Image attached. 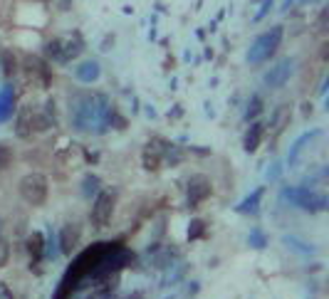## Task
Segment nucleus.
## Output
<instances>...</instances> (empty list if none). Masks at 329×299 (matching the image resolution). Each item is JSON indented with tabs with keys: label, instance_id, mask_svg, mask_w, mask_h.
Segmentation results:
<instances>
[{
	"label": "nucleus",
	"instance_id": "obj_24",
	"mask_svg": "<svg viewBox=\"0 0 329 299\" xmlns=\"http://www.w3.org/2000/svg\"><path fill=\"white\" fill-rule=\"evenodd\" d=\"M3 65H5V74H13L15 72V60H10L8 52H3Z\"/></svg>",
	"mask_w": 329,
	"mask_h": 299
},
{
	"label": "nucleus",
	"instance_id": "obj_21",
	"mask_svg": "<svg viewBox=\"0 0 329 299\" xmlns=\"http://www.w3.org/2000/svg\"><path fill=\"white\" fill-rule=\"evenodd\" d=\"M10 161H13V151L5 144H0V171H5L10 166Z\"/></svg>",
	"mask_w": 329,
	"mask_h": 299
},
{
	"label": "nucleus",
	"instance_id": "obj_15",
	"mask_svg": "<svg viewBox=\"0 0 329 299\" xmlns=\"http://www.w3.org/2000/svg\"><path fill=\"white\" fill-rule=\"evenodd\" d=\"M260 198H262V188H258L253 196H248V198H245V200H242V203H240L235 210H238V213H258Z\"/></svg>",
	"mask_w": 329,
	"mask_h": 299
},
{
	"label": "nucleus",
	"instance_id": "obj_6",
	"mask_svg": "<svg viewBox=\"0 0 329 299\" xmlns=\"http://www.w3.org/2000/svg\"><path fill=\"white\" fill-rule=\"evenodd\" d=\"M292 69H294V62H292V60H280L275 67H272V69L262 77L265 87H267V89H280V87H285L287 79L292 77Z\"/></svg>",
	"mask_w": 329,
	"mask_h": 299
},
{
	"label": "nucleus",
	"instance_id": "obj_11",
	"mask_svg": "<svg viewBox=\"0 0 329 299\" xmlns=\"http://www.w3.org/2000/svg\"><path fill=\"white\" fill-rule=\"evenodd\" d=\"M79 52H82V40H79V35H74V42H72V40H69V42H62V40H60V62L74 60Z\"/></svg>",
	"mask_w": 329,
	"mask_h": 299
},
{
	"label": "nucleus",
	"instance_id": "obj_9",
	"mask_svg": "<svg viewBox=\"0 0 329 299\" xmlns=\"http://www.w3.org/2000/svg\"><path fill=\"white\" fill-rule=\"evenodd\" d=\"M35 131V114L30 106H25L20 116H17V124H15V133L20 136V139H27V136H33Z\"/></svg>",
	"mask_w": 329,
	"mask_h": 299
},
{
	"label": "nucleus",
	"instance_id": "obj_12",
	"mask_svg": "<svg viewBox=\"0 0 329 299\" xmlns=\"http://www.w3.org/2000/svg\"><path fill=\"white\" fill-rule=\"evenodd\" d=\"M74 74H77V79H79V82H87V84H89V82H94V79L99 77V65L89 60V62H85V65H82V67H79Z\"/></svg>",
	"mask_w": 329,
	"mask_h": 299
},
{
	"label": "nucleus",
	"instance_id": "obj_18",
	"mask_svg": "<svg viewBox=\"0 0 329 299\" xmlns=\"http://www.w3.org/2000/svg\"><path fill=\"white\" fill-rule=\"evenodd\" d=\"M158 166H161V156L146 149V153H144V168H149V171H156Z\"/></svg>",
	"mask_w": 329,
	"mask_h": 299
},
{
	"label": "nucleus",
	"instance_id": "obj_5",
	"mask_svg": "<svg viewBox=\"0 0 329 299\" xmlns=\"http://www.w3.org/2000/svg\"><path fill=\"white\" fill-rule=\"evenodd\" d=\"M114 205H117V190H99L97 198H94V205H92V225L97 228H104L109 220H112V213H114Z\"/></svg>",
	"mask_w": 329,
	"mask_h": 299
},
{
	"label": "nucleus",
	"instance_id": "obj_1",
	"mask_svg": "<svg viewBox=\"0 0 329 299\" xmlns=\"http://www.w3.org/2000/svg\"><path fill=\"white\" fill-rule=\"evenodd\" d=\"M114 109L106 104L104 97H82L72 109V124L77 131H102L112 121Z\"/></svg>",
	"mask_w": 329,
	"mask_h": 299
},
{
	"label": "nucleus",
	"instance_id": "obj_2",
	"mask_svg": "<svg viewBox=\"0 0 329 299\" xmlns=\"http://www.w3.org/2000/svg\"><path fill=\"white\" fill-rule=\"evenodd\" d=\"M282 27L277 25V27H272V30H267V33H262V35H258L255 37V42L250 45V52H248V62L250 65H262V62H267L272 54H275V50L280 47V42H282Z\"/></svg>",
	"mask_w": 329,
	"mask_h": 299
},
{
	"label": "nucleus",
	"instance_id": "obj_13",
	"mask_svg": "<svg viewBox=\"0 0 329 299\" xmlns=\"http://www.w3.org/2000/svg\"><path fill=\"white\" fill-rule=\"evenodd\" d=\"M27 252H30V257L37 262L45 252V242H42V235L40 233H33L30 237H27Z\"/></svg>",
	"mask_w": 329,
	"mask_h": 299
},
{
	"label": "nucleus",
	"instance_id": "obj_20",
	"mask_svg": "<svg viewBox=\"0 0 329 299\" xmlns=\"http://www.w3.org/2000/svg\"><path fill=\"white\" fill-rule=\"evenodd\" d=\"M10 112H13V101H10L8 94H3L0 97V121H5L10 116Z\"/></svg>",
	"mask_w": 329,
	"mask_h": 299
},
{
	"label": "nucleus",
	"instance_id": "obj_22",
	"mask_svg": "<svg viewBox=\"0 0 329 299\" xmlns=\"http://www.w3.org/2000/svg\"><path fill=\"white\" fill-rule=\"evenodd\" d=\"M203 220H190V225H188V237L190 240H196V237H201L203 235Z\"/></svg>",
	"mask_w": 329,
	"mask_h": 299
},
{
	"label": "nucleus",
	"instance_id": "obj_19",
	"mask_svg": "<svg viewBox=\"0 0 329 299\" xmlns=\"http://www.w3.org/2000/svg\"><path fill=\"white\" fill-rule=\"evenodd\" d=\"M248 242H250V248H255V250H262L265 245H267V240H265L262 230H253V233H250V237H248Z\"/></svg>",
	"mask_w": 329,
	"mask_h": 299
},
{
	"label": "nucleus",
	"instance_id": "obj_8",
	"mask_svg": "<svg viewBox=\"0 0 329 299\" xmlns=\"http://www.w3.org/2000/svg\"><path fill=\"white\" fill-rule=\"evenodd\" d=\"M77 242H79V225H65L60 230V250H62V255H72Z\"/></svg>",
	"mask_w": 329,
	"mask_h": 299
},
{
	"label": "nucleus",
	"instance_id": "obj_16",
	"mask_svg": "<svg viewBox=\"0 0 329 299\" xmlns=\"http://www.w3.org/2000/svg\"><path fill=\"white\" fill-rule=\"evenodd\" d=\"M82 193H85L87 198H92V196H97V193H99V178L89 173V176L85 178V183H82Z\"/></svg>",
	"mask_w": 329,
	"mask_h": 299
},
{
	"label": "nucleus",
	"instance_id": "obj_25",
	"mask_svg": "<svg viewBox=\"0 0 329 299\" xmlns=\"http://www.w3.org/2000/svg\"><path fill=\"white\" fill-rule=\"evenodd\" d=\"M324 27H327V10H322V15H319V30L324 33Z\"/></svg>",
	"mask_w": 329,
	"mask_h": 299
},
{
	"label": "nucleus",
	"instance_id": "obj_4",
	"mask_svg": "<svg viewBox=\"0 0 329 299\" xmlns=\"http://www.w3.org/2000/svg\"><path fill=\"white\" fill-rule=\"evenodd\" d=\"M20 196L30 205H42L47 200V178L42 173H27L20 178Z\"/></svg>",
	"mask_w": 329,
	"mask_h": 299
},
{
	"label": "nucleus",
	"instance_id": "obj_3",
	"mask_svg": "<svg viewBox=\"0 0 329 299\" xmlns=\"http://www.w3.org/2000/svg\"><path fill=\"white\" fill-rule=\"evenodd\" d=\"M282 198L294 203L297 208H302V210H310V213H322L329 205L327 196L314 193V190H310V188H285Z\"/></svg>",
	"mask_w": 329,
	"mask_h": 299
},
{
	"label": "nucleus",
	"instance_id": "obj_17",
	"mask_svg": "<svg viewBox=\"0 0 329 299\" xmlns=\"http://www.w3.org/2000/svg\"><path fill=\"white\" fill-rule=\"evenodd\" d=\"M262 114V99L260 97H253L250 99V104H248V112H245V119H255V116H260Z\"/></svg>",
	"mask_w": 329,
	"mask_h": 299
},
{
	"label": "nucleus",
	"instance_id": "obj_10",
	"mask_svg": "<svg viewBox=\"0 0 329 299\" xmlns=\"http://www.w3.org/2000/svg\"><path fill=\"white\" fill-rule=\"evenodd\" d=\"M262 133H265V126H262L260 121L253 124V126L248 129V133H245V139H242L245 151H248V153H255L258 146H260V141H262Z\"/></svg>",
	"mask_w": 329,
	"mask_h": 299
},
{
	"label": "nucleus",
	"instance_id": "obj_14",
	"mask_svg": "<svg viewBox=\"0 0 329 299\" xmlns=\"http://www.w3.org/2000/svg\"><path fill=\"white\" fill-rule=\"evenodd\" d=\"M270 124H272V129H275V131L280 133V131L290 124V106H287V104L277 106V109H275V116H272V121H270Z\"/></svg>",
	"mask_w": 329,
	"mask_h": 299
},
{
	"label": "nucleus",
	"instance_id": "obj_23",
	"mask_svg": "<svg viewBox=\"0 0 329 299\" xmlns=\"http://www.w3.org/2000/svg\"><path fill=\"white\" fill-rule=\"evenodd\" d=\"M8 257H10V248H8V242L0 237V267H5Z\"/></svg>",
	"mask_w": 329,
	"mask_h": 299
},
{
	"label": "nucleus",
	"instance_id": "obj_7",
	"mask_svg": "<svg viewBox=\"0 0 329 299\" xmlns=\"http://www.w3.org/2000/svg\"><path fill=\"white\" fill-rule=\"evenodd\" d=\"M213 193V185L206 176H193L188 181V208H196L201 205L208 196Z\"/></svg>",
	"mask_w": 329,
	"mask_h": 299
},
{
	"label": "nucleus",
	"instance_id": "obj_26",
	"mask_svg": "<svg viewBox=\"0 0 329 299\" xmlns=\"http://www.w3.org/2000/svg\"><path fill=\"white\" fill-rule=\"evenodd\" d=\"M0 235H3V217H0Z\"/></svg>",
	"mask_w": 329,
	"mask_h": 299
}]
</instances>
